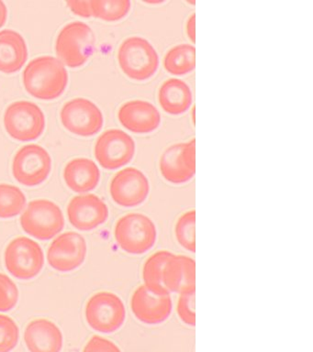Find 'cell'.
<instances>
[{
  "label": "cell",
  "mask_w": 313,
  "mask_h": 352,
  "mask_svg": "<svg viewBox=\"0 0 313 352\" xmlns=\"http://www.w3.org/2000/svg\"><path fill=\"white\" fill-rule=\"evenodd\" d=\"M24 88L32 96L41 100L58 98L68 85V73L61 60L56 57L34 58L24 69Z\"/></svg>",
  "instance_id": "1"
},
{
  "label": "cell",
  "mask_w": 313,
  "mask_h": 352,
  "mask_svg": "<svg viewBox=\"0 0 313 352\" xmlns=\"http://www.w3.org/2000/svg\"><path fill=\"white\" fill-rule=\"evenodd\" d=\"M96 38L89 25L73 21L60 30L56 41L57 59L70 68H78L91 57Z\"/></svg>",
  "instance_id": "2"
},
{
  "label": "cell",
  "mask_w": 313,
  "mask_h": 352,
  "mask_svg": "<svg viewBox=\"0 0 313 352\" xmlns=\"http://www.w3.org/2000/svg\"><path fill=\"white\" fill-rule=\"evenodd\" d=\"M118 63L126 76L142 82L156 73L159 57L149 41L139 36H131L120 44L118 50Z\"/></svg>",
  "instance_id": "3"
},
{
  "label": "cell",
  "mask_w": 313,
  "mask_h": 352,
  "mask_svg": "<svg viewBox=\"0 0 313 352\" xmlns=\"http://www.w3.org/2000/svg\"><path fill=\"white\" fill-rule=\"evenodd\" d=\"M114 236L123 252L142 255L155 246L158 230L155 223L147 214L129 213L118 219Z\"/></svg>",
  "instance_id": "4"
},
{
  "label": "cell",
  "mask_w": 313,
  "mask_h": 352,
  "mask_svg": "<svg viewBox=\"0 0 313 352\" xmlns=\"http://www.w3.org/2000/svg\"><path fill=\"white\" fill-rule=\"evenodd\" d=\"M4 128L12 139L19 142H32L39 139L45 129V113L34 102H13L5 110Z\"/></svg>",
  "instance_id": "5"
},
{
  "label": "cell",
  "mask_w": 313,
  "mask_h": 352,
  "mask_svg": "<svg viewBox=\"0 0 313 352\" xmlns=\"http://www.w3.org/2000/svg\"><path fill=\"white\" fill-rule=\"evenodd\" d=\"M65 224L62 209L45 198L31 201L21 217L23 230L39 241H49L58 235Z\"/></svg>",
  "instance_id": "6"
},
{
  "label": "cell",
  "mask_w": 313,
  "mask_h": 352,
  "mask_svg": "<svg viewBox=\"0 0 313 352\" xmlns=\"http://www.w3.org/2000/svg\"><path fill=\"white\" fill-rule=\"evenodd\" d=\"M4 263L16 279L32 280L45 266V253L36 241L27 236H18L5 249Z\"/></svg>",
  "instance_id": "7"
},
{
  "label": "cell",
  "mask_w": 313,
  "mask_h": 352,
  "mask_svg": "<svg viewBox=\"0 0 313 352\" xmlns=\"http://www.w3.org/2000/svg\"><path fill=\"white\" fill-rule=\"evenodd\" d=\"M85 318L96 331L111 334L125 324L126 308L122 300L111 292H98L87 300Z\"/></svg>",
  "instance_id": "8"
},
{
  "label": "cell",
  "mask_w": 313,
  "mask_h": 352,
  "mask_svg": "<svg viewBox=\"0 0 313 352\" xmlns=\"http://www.w3.org/2000/svg\"><path fill=\"white\" fill-rule=\"evenodd\" d=\"M53 161L42 146H23L12 161V175L19 184L27 187L40 186L51 173Z\"/></svg>",
  "instance_id": "9"
},
{
  "label": "cell",
  "mask_w": 313,
  "mask_h": 352,
  "mask_svg": "<svg viewBox=\"0 0 313 352\" xmlns=\"http://www.w3.org/2000/svg\"><path fill=\"white\" fill-rule=\"evenodd\" d=\"M62 125L72 134L91 137L102 129L104 118L100 107L89 99L74 98L60 111Z\"/></svg>",
  "instance_id": "10"
},
{
  "label": "cell",
  "mask_w": 313,
  "mask_h": 352,
  "mask_svg": "<svg viewBox=\"0 0 313 352\" xmlns=\"http://www.w3.org/2000/svg\"><path fill=\"white\" fill-rule=\"evenodd\" d=\"M96 159L106 170L120 169L133 159L136 143L120 129H109L98 138L94 148Z\"/></svg>",
  "instance_id": "11"
},
{
  "label": "cell",
  "mask_w": 313,
  "mask_h": 352,
  "mask_svg": "<svg viewBox=\"0 0 313 352\" xmlns=\"http://www.w3.org/2000/svg\"><path fill=\"white\" fill-rule=\"evenodd\" d=\"M87 252V241L84 236L74 231H68L57 236L49 246L48 264L57 272H73L84 263Z\"/></svg>",
  "instance_id": "12"
},
{
  "label": "cell",
  "mask_w": 313,
  "mask_h": 352,
  "mask_svg": "<svg viewBox=\"0 0 313 352\" xmlns=\"http://www.w3.org/2000/svg\"><path fill=\"white\" fill-rule=\"evenodd\" d=\"M164 180L172 184L188 183L196 173L195 140L170 146L162 154L159 162Z\"/></svg>",
  "instance_id": "13"
},
{
  "label": "cell",
  "mask_w": 313,
  "mask_h": 352,
  "mask_svg": "<svg viewBox=\"0 0 313 352\" xmlns=\"http://www.w3.org/2000/svg\"><path fill=\"white\" fill-rule=\"evenodd\" d=\"M149 181L137 168L120 170L111 179L109 192L114 202L122 208H134L144 203L149 195Z\"/></svg>",
  "instance_id": "14"
},
{
  "label": "cell",
  "mask_w": 313,
  "mask_h": 352,
  "mask_svg": "<svg viewBox=\"0 0 313 352\" xmlns=\"http://www.w3.org/2000/svg\"><path fill=\"white\" fill-rule=\"evenodd\" d=\"M131 308L134 316L142 324L156 326L169 318L173 309L170 294H155L141 285L133 292Z\"/></svg>",
  "instance_id": "15"
},
{
  "label": "cell",
  "mask_w": 313,
  "mask_h": 352,
  "mask_svg": "<svg viewBox=\"0 0 313 352\" xmlns=\"http://www.w3.org/2000/svg\"><path fill=\"white\" fill-rule=\"evenodd\" d=\"M109 208L98 195L89 194L73 197L67 206L70 224L76 230L90 231L104 224L109 219Z\"/></svg>",
  "instance_id": "16"
},
{
  "label": "cell",
  "mask_w": 313,
  "mask_h": 352,
  "mask_svg": "<svg viewBox=\"0 0 313 352\" xmlns=\"http://www.w3.org/2000/svg\"><path fill=\"white\" fill-rule=\"evenodd\" d=\"M118 118L128 131L147 134L155 131L161 123V116L153 104L144 100L126 102L120 107Z\"/></svg>",
  "instance_id": "17"
},
{
  "label": "cell",
  "mask_w": 313,
  "mask_h": 352,
  "mask_svg": "<svg viewBox=\"0 0 313 352\" xmlns=\"http://www.w3.org/2000/svg\"><path fill=\"white\" fill-rule=\"evenodd\" d=\"M24 342L30 352H61L64 338L59 327L45 318L35 319L24 330Z\"/></svg>",
  "instance_id": "18"
},
{
  "label": "cell",
  "mask_w": 313,
  "mask_h": 352,
  "mask_svg": "<svg viewBox=\"0 0 313 352\" xmlns=\"http://www.w3.org/2000/svg\"><path fill=\"white\" fill-rule=\"evenodd\" d=\"M28 47L23 36L12 30L0 32V72L12 74L21 70L28 60Z\"/></svg>",
  "instance_id": "19"
},
{
  "label": "cell",
  "mask_w": 313,
  "mask_h": 352,
  "mask_svg": "<svg viewBox=\"0 0 313 352\" xmlns=\"http://www.w3.org/2000/svg\"><path fill=\"white\" fill-rule=\"evenodd\" d=\"M163 283L169 293L183 294L195 291L193 258L185 255L173 254L164 266Z\"/></svg>",
  "instance_id": "20"
},
{
  "label": "cell",
  "mask_w": 313,
  "mask_h": 352,
  "mask_svg": "<svg viewBox=\"0 0 313 352\" xmlns=\"http://www.w3.org/2000/svg\"><path fill=\"white\" fill-rule=\"evenodd\" d=\"M63 176L68 188L78 194H84L98 186L100 170L92 160L76 158L67 162Z\"/></svg>",
  "instance_id": "21"
},
{
  "label": "cell",
  "mask_w": 313,
  "mask_h": 352,
  "mask_svg": "<svg viewBox=\"0 0 313 352\" xmlns=\"http://www.w3.org/2000/svg\"><path fill=\"white\" fill-rule=\"evenodd\" d=\"M158 101L162 109L169 114H183L192 104L191 87L180 79L166 80L159 88Z\"/></svg>",
  "instance_id": "22"
},
{
  "label": "cell",
  "mask_w": 313,
  "mask_h": 352,
  "mask_svg": "<svg viewBox=\"0 0 313 352\" xmlns=\"http://www.w3.org/2000/svg\"><path fill=\"white\" fill-rule=\"evenodd\" d=\"M172 256L171 252L160 250L153 253L145 261L142 268V279H144V285L153 293L170 294L164 286L163 272L164 266Z\"/></svg>",
  "instance_id": "23"
},
{
  "label": "cell",
  "mask_w": 313,
  "mask_h": 352,
  "mask_svg": "<svg viewBox=\"0 0 313 352\" xmlns=\"http://www.w3.org/2000/svg\"><path fill=\"white\" fill-rule=\"evenodd\" d=\"M196 50L191 44H180L170 49L164 57L166 70L174 76H184L195 69Z\"/></svg>",
  "instance_id": "24"
},
{
  "label": "cell",
  "mask_w": 313,
  "mask_h": 352,
  "mask_svg": "<svg viewBox=\"0 0 313 352\" xmlns=\"http://www.w3.org/2000/svg\"><path fill=\"white\" fill-rule=\"evenodd\" d=\"M27 198L18 186L0 184V219H12L23 213Z\"/></svg>",
  "instance_id": "25"
},
{
  "label": "cell",
  "mask_w": 313,
  "mask_h": 352,
  "mask_svg": "<svg viewBox=\"0 0 313 352\" xmlns=\"http://www.w3.org/2000/svg\"><path fill=\"white\" fill-rule=\"evenodd\" d=\"M128 0H91L93 16L112 22L125 18L131 10Z\"/></svg>",
  "instance_id": "26"
},
{
  "label": "cell",
  "mask_w": 313,
  "mask_h": 352,
  "mask_svg": "<svg viewBox=\"0 0 313 352\" xmlns=\"http://www.w3.org/2000/svg\"><path fill=\"white\" fill-rule=\"evenodd\" d=\"M175 234L181 247L188 252H195V210L186 212L177 219L175 223Z\"/></svg>",
  "instance_id": "27"
},
{
  "label": "cell",
  "mask_w": 313,
  "mask_h": 352,
  "mask_svg": "<svg viewBox=\"0 0 313 352\" xmlns=\"http://www.w3.org/2000/svg\"><path fill=\"white\" fill-rule=\"evenodd\" d=\"M20 330L10 316L0 315V352H10L17 346Z\"/></svg>",
  "instance_id": "28"
},
{
  "label": "cell",
  "mask_w": 313,
  "mask_h": 352,
  "mask_svg": "<svg viewBox=\"0 0 313 352\" xmlns=\"http://www.w3.org/2000/svg\"><path fill=\"white\" fill-rule=\"evenodd\" d=\"M19 290L7 274L0 272V312H8L17 305Z\"/></svg>",
  "instance_id": "29"
},
{
  "label": "cell",
  "mask_w": 313,
  "mask_h": 352,
  "mask_svg": "<svg viewBox=\"0 0 313 352\" xmlns=\"http://www.w3.org/2000/svg\"><path fill=\"white\" fill-rule=\"evenodd\" d=\"M177 311L184 323L188 326H195V291L180 294Z\"/></svg>",
  "instance_id": "30"
},
{
  "label": "cell",
  "mask_w": 313,
  "mask_h": 352,
  "mask_svg": "<svg viewBox=\"0 0 313 352\" xmlns=\"http://www.w3.org/2000/svg\"><path fill=\"white\" fill-rule=\"evenodd\" d=\"M83 352H122L119 346L108 338L93 336L83 349Z\"/></svg>",
  "instance_id": "31"
},
{
  "label": "cell",
  "mask_w": 313,
  "mask_h": 352,
  "mask_svg": "<svg viewBox=\"0 0 313 352\" xmlns=\"http://www.w3.org/2000/svg\"><path fill=\"white\" fill-rule=\"evenodd\" d=\"M67 5L73 13L82 18L93 16L91 1H68Z\"/></svg>",
  "instance_id": "32"
},
{
  "label": "cell",
  "mask_w": 313,
  "mask_h": 352,
  "mask_svg": "<svg viewBox=\"0 0 313 352\" xmlns=\"http://www.w3.org/2000/svg\"><path fill=\"white\" fill-rule=\"evenodd\" d=\"M186 34L192 41H195V14H192L191 18L186 22Z\"/></svg>",
  "instance_id": "33"
},
{
  "label": "cell",
  "mask_w": 313,
  "mask_h": 352,
  "mask_svg": "<svg viewBox=\"0 0 313 352\" xmlns=\"http://www.w3.org/2000/svg\"><path fill=\"white\" fill-rule=\"evenodd\" d=\"M8 15H9V11H8L7 6L4 2L0 1V29L6 24Z\"/></svg>",
  "instance_id": "34"
}]
</instances>
